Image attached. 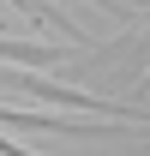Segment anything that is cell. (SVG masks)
Segmentation results:
<instances>
[{"mask_svg":"<svg viewBox=\"0 0 150 156\" xmlns=\"http://www.w3.org/2000/svg\"><path fill=\"white\" fill-rule=\"evenodd\" d=\"M144 90H150V72H144Z\"/></svg>","mask_w":150,"mask_h":156,"instance_id":"cell-4","label":"cell"},{"mask_svg":"<svg viewBox=\"0 0 150 156\" xmlns=\"http://www.w3.org/2000/svg\"><path fill=\"white\" fill-rule=\"evenodd\" d=\"M0 156H42V150H24V144H12V138H0Z\"/></svg>","mask_w":150,"mask_h":156,"instance_id":"cell-3","label":"cell"},{"mask_svg":"<svg viewBox=\"0 0 150 156\" xmlns=\"http://www.w3.org/2000/svg\"><path fill=\"white\" fill-rule=\"evenodd\" d=\"M18 6H30V12H36L42 24H54V30H66V36H72V42L84 36V30H72V24H66V18H60V12H54V0H18Z\"/></svg>","mask_w":150,"mask_h":156,"instance_id":"cell-2","label":"cell"},{"mask_svg":"<svg viewBox=\"0 0 150 156\" xmlns=\"http://www.w3.org/2000/svg\"><path fill=\"white\" fill-rule=\"evenodd\" d=\"M0 60L6 66H54V60H66V48L60 42H12V36H0Z\"/></svg>","mask_w":150,"mask_h":156,"instance_id":"cell-1","label":"cell"}]
</instances>
